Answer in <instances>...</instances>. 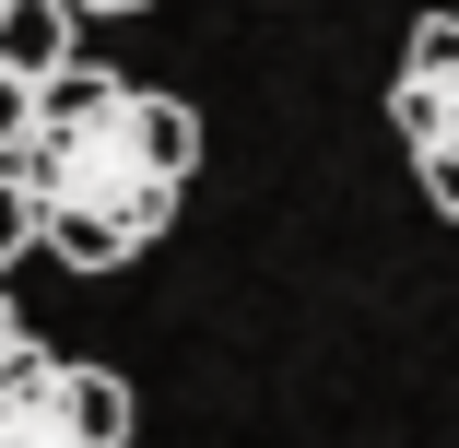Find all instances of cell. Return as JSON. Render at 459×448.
I'll list each match as a JSON object with an SVG mask.
<instances>
[{
	"label": "cell",
	"mask_w": 459,
	"mask_h": 448,
	"mask_svg": "<svg viewBox=\"0 0 459 448\" xmlns=\"http://www.w3.org/2000/svg\"><path fill=\"white\" fill-rule=\"evenodd\" d=\"M0 448H130V390L82 354L13 342L0 354Z\"/></svg>",
	"instance_id": "cell-2"
},
{
	"label": "cell",
	"mask_w": 459,
	"mask_h": 448,
	"mask_svg": "<svg viewBox=\"0 0 459 448\" xmlns=\"http://www.w3.org/2000/svg\"><path fill=\"white\" fill-rule=\"evenodd\" d=\"M13 342H36V330H24V319H13V295H0V354H13Z\"/></svg>",
	"instance_id": "cell-7"
},
{
	"label": "cell",
	"mask_w": 459,
	"mask_h": 448,
	"mask_svg": "<svg viewBox=\"0 0 459 448\" xmlns=\"http://www.w3.org/2000/svg\"><path fill=\"white\" fill-rule=\"evenodd\" d=\"M24 119H36V83H13V71H0V154L24 142Z\"/></svg>",
	"instance_id": "cell-6"
},
{
	"label": "cell",
	"mask_w": 459,
	"mask_h": 448,
	"mask_svg": "<svg viewBox=\"0 0 459 448\" xmlns=\"http://www.w3.org/2000/svg\"><path fill=\"white\" fill-rule=\"evenodd\" d=\"M24 248H36V213H24V189H13V177H0V272H13Z\"/></svg>",
	"instance_id": "cell-5"
},
{
	"label": "cell",
	"mask_w": 459,
	"mask_h": 448,
	"mask_svg": "<svg viewBox=\"0 0 459 448\" xmlns=\"http://www.w3.org/2000/svg\"><path fill=\"white\" fill-rule=\"evenodd\" d=\"M82 59V13L71 0H0V71L13 83H48Z\"/></svg>",
	"instance_id": "cell-4"
},
{
	"label": "cell",
	"mask_w": 459,
	"mask_h": 448,
	"mask_svg": "<svg viewBox=\"0 0 459 448\" xmlns=\"http://www.w3.org/2000/svg\"><path fill=\"white\" fill-rule=\"evenodd\" d=\"M389 130L412 154V189L459 224V13H424L412 24L401 83H389Z\"/></svg>",
	"instance_id": "cell-3"
},
{
	"label": "cell",
	"mask_w": 459,
	"mask_h": 448,
	"mask_svg": "<svg viewBox=\"0 0 459 448\" xmlns=\"http://www.w3.org/2000/svg\"><path fill=\"white\" fill-rule=\"evenodd\" d=\"M71 13H82V24H95V13H142V0H71Z\"/></svg>",
	"instance_id": "cell-8"
},
{
	"label": "cell",
	"mask_w": 459,
	"mask_h": 448,
	"mask_svg": "<svg viewBox=\"0 0 459 448\" xmlns=\"http://www.w3.org/2000/svg\"><path fill=\"white\" fill-rule=\"evenodd\" d=\"M0 177L24 189L48 259L118 272V259H142L177 224V201H189L201 119L177 107V95H153V83L107 71V59H71V71L36 83V119H24L13 154H0Z\"/></svg>",
	"instance_id": "cell-1"
}]
</instances>
